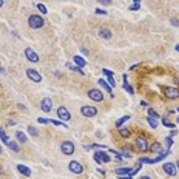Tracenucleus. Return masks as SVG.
I'll return each instance as SVG.
<instances>
[{
  "label": "nucleus",
  "instance_id": "nucleus-12",
  "mask_svg": "<svg viewBox=\"0 0 179 179\" xmlns=\"http://www.w3.org/2000/svg\"><path fill=\"white\" fill-rule=\"evenodd\" d=\"M56 113H57V117H59V119H62V121H65V122L71 119V114H70L68 108H65V107H59Z\"/></svg>",
  "mask_w": 179,
  "mask_h": 179
},
{
  "label": "nucleus",
  "instance_id": "nucleus-53",
  "mask_svg": "<svg viewBox=\"0 0 179 179\" xmlns=\"http://www.w3.org/2000/svg\"><path fill=\"white\" fill-rule=\"evenodd\" d=\"M175 165H176V168H178V170H179V159H178V161H176V162H175Z\"/></svg>",
  "mask_w": 179,
  "mask_h": 179
},
{
  "label": "nucleus",
  "instance_id": "nucleus-45",
  "mask_svg": "<svg viewBox=\"0 0 179 179\" xmlns=\"http://www.w3.org/2000/svg\"><path fill=\"white\" fill-rule=\"evenodd\" d=\"M122 79H124V84H128V77H127V74H124Z\"/></svg>",
  "mask_w": 179,
  "mask_h": 179
},
{
  "label": "nucleus",
  "instance_id": "nucleus-1",
  "mask_svg": "<svg viewBox=\"0 0 179 179\" xmlns=\"http://www.w3.org/2000/svg\"><path fill=\"white\" fill-rule=\"evenodd\" d=\"M28 25H30V28H33V30H40L45 25V20H44V17L39 16V14H31V16L28 17Z\"/></svg>",
  "mask_w": 179,
  "mask_h": 179
},
{
  "label": "nucleus",
  "instance_id": "nucleus-15",
  "mask_svg": "<svg viewBox=\"0 0 179 179\" xmlns=\"http://www.w3.org/2000/svg\"><path fill=\"white\" fill-rule=\"evenodd\" d=\"M17 172L19 173H22L23 176H31V170L28 168V167H25V165H22V164H17Z\"/></svg>",
  "mask_w": 179,
  "mask_h": 179
},
{
  "label": "nucleus",
  "instance_id": "nucleus-27",
  "mask_svg": "<svg viewBox=\"0 0 179 179\" xmlns=\"http://www.w3.org/2000/svg\"><path fill=\"white\" fill-rule=\"evenodd\" d=\"M108 151H110V153H111V154H114V158H116V159H117V162H122V154H121V153H119V151H116V150H114V148H110V150H108Z\"/></svg>",
  "mask_w": 179,
  "mask_h": 179
},
{
  "label": "nucleus",
  "instance_id": "nucleus-21",
  "mask_svg": "<svg viewBox=\"0 0 179 179\" xmlns=\"http://www.w3.org/2000/svg\"><path fill=\"white\" fill-rule=\"evenodd\" d=\"M130 117H131L130 114H125V116H122V117H121V119L116 122V127H117V128H121V127H122V125H124V124H125V122L130 119Z\"/></svg>",
  "mask_w": 179,
  "mask_h": 179
},
{
  "label": "nucleus",
  "instance_id": "nucleus-39",
  "mask_svg": "<svg viewBox=\"0 0 179 179\" xmlns=\"http://www.w3.org/2000/svg\"><path fill=\"white\" fill-rule=\"evenodd\" d=\"M140 8V3H133L131 6H130V11H137Z\"/></svg>",
  "mask_w": 179,
  "mask_h": 179
},
{
  "label": "nucleus",
  "instance_id": "nucleus-47",
  "mask_svg": "<svg viewBox=\"0 0 179 179\" xmlns=\"http://www.w3.org/2000/svg\"><path fill=\"white\" fill-rule=\"evenodd\" d=\"M97 172H99L102 176H105V170H102V168H97Z\"/></svg>",
  "mask_w": 179,
  "mask_h": 179
},
{
  "label": "nucleus",
  "instance_id": "nucleus-24",
  "mask_svg": "<svg viewBox=\"0 0 179 179\" xmlns=\"http://www.w3.org/2000/svg\"><path fill=\"white\" fill-rule=\"evenodd\" d=\"M0 139L3 140V144H6V145L9 144V137H8V134L5 133V130H3V128H0Z\"/></svg>",
  "mask_w": 179,
  "mask_h": 179
},
{
  "label": "nucleus",
  "instance_id": "nucleus-11",
  "mask_svg": "<svg viewBox=\"0 0 179 179\" xmlns=\"http://www.w3.org/2000/svg\"><path fill=\"white\" fill-rule=\"evenodd\" d=\"M40 110L45 113H49L53 110V99L51 97H44L40 100Z\"/></svg>",
  "mask_w": 179,
  "mask_h": 179
},
{
  "label": "nucleus",
  "instance_id": "nucleus-58",
  "mask_svg": "<svg viewBox=\"0 0 179 179\" xmlns=\"http://www.w3.org/2000/svg\"><path fill=\"white\" fill-rule=\"evenodd\" d=\"M134 3H140V0H133Z\"/></svg>",
  "mask_w": 179,
  "mask_h": 179
},
{
  "label": "nucleus",
  "instance_id": "nucleus-41",
  "mask_svg": "<svg viewBox=\"0 0 179 179\" xmlns=\"http://www.w3.org/2000/svg\"><path fill=\"white\" fill-rule=\"evenodd\" d=\"M37 122H39V124H49V119H45V117H39V119H37Z\"/></svg>",
  "mask_w": 179,
  "mask_h": 179
},
{
  "label": "nucleus",
  "instance_id": "nucleus-5",
  "mask_svg": "<svg viewBox=\"0 0 179 179\" xmlns=\"http://www.w3.org/2000/svg\"><path fill=\"white\" fill-rule=\"evenodd\" d=\"M68 168H70V172L74 173V175H82V173H84V165H82L79 161H71V162L68 164Z\"/></svg>",
  "mask_w": 179,
  "mask_h": 179
},
{
  "label": "nucleus",
  "instance_id": "nucleus-59",
  "mask_svg": "<svg viewBox=\"0 0 179 179\" xmlns=\"http://www.w3.org/2000/svg\"><path fill=\"white\" fill-rule=\"evenodd\" d=\"M2 151H3V150H2V147H0V154H2Z\"/></svg>",
  "mask_w": 179,
  "mask_h": 179
},
{
  "label": "nucleus",
  "instance_id": "nucleus-22",
  "mask_svg": "<svg viewBox=\"0 0 179 179\" xmlns=\"http://www.w3.org/2000/svg\"><path fill=\"white\" fill-rule=\"evenodd\" d=\"M97 84H99V85H100L103 90H107L108 93H113V88H111V87H110V85H108V84L103 80V79H99V80H97Z\"/></svg>",
  "mask_w": 179,
  "mask_h": 179
},
{
  "label": "nucleus",
  "instance_id": "nucleus-10",
  "mask_svg": "<svg viewBox=\"0 0 179 179\" xmlns=\"http://www.w3.org/2000/svg\"><path fill=\"white\" fill-rule=\"evenodd\" d=\"M162 168H164V172H165L168 176H176L178 168H176L175 162H164V164H162Z\"/></svg>",
  "mask_w": 179,
  "mask_h": 179
},
{
  "label": "nucleus",
  "instance_id": "nucleus-40",
  "mask_svg": "<svg viewBox=\"0 0 179 179\" xmlns=\"http://www.w3.org/2000/svg\"><path fill=\"white\" fill-rule=\"evenodd\" d=\"M102 74H105L107 77H108V76H114V74H113L110 70H107V68H103V70H102Z\"/></svg>",
  "mask_w": 179,
  "mask_h": 179
},
{
  "label": "nucleus",
  "instance_id": "nucleus-25",
  "mask_svg": "<svg viewBox=\"0 0 179 179\" xmlns=\"http://www.w3.org/2000/svg\"><path fill=\"white\" fill-rule=\"evenodd\" d=\"M119 134H121V137H125V139H127V137L130 136V130L125 128V127H121V128H119Z\"/></svg>",
  "mask_w": 179,
  "mask_h": 179
},
{
  "label": "nucleus",
  "instance_id": "nucleus-6",
  "mask_svg": "<svg viewBox=\"0 0 179 179\" xmlns=\"http://www.w3.org/2000/svg\"><path fill=\"white\" fill-rule=\"evenodd\" d=\"M94 161H96V164H108L110 161H111V158L105 153V151H96L94 153Z\"/></svg>",
  "mask_w": 179,
  "mask_h": 179
},
{
  "label": "nucleus",
  "instance_id": "nucleus-4",
  "mask_svg": "<svg viewBox=\"0 0 179 179\" xmlns=\"http://www.w3.org/2000/svg\"><path fill=\"white\" fill-rule=\"evenodd\" d=\"M87 94H88L90 99H91V100H94V102H103V93H102L100 90L90 88Z\"/></svg>",
  "mask_w": 179,
  "mask_h": 179
},
{
  "label": "nucleus",
  "instance_id": "nucleus-48",
  "mask_svg": "<svg viewBox=\"0 0 179 179\" xmlns=\"http://www.w3.org/2000/svg\"><path fill=\"white\" fill-rule=\"evenodd\" d=\"M121 179H133V176H130V175H127V176H121Z\"/></svg>",
  "mask_w": 179,
  "mask_h": 179
},
{
  "label": "nucleus",
  "instance_id": "nucleus-34",
  "mask_svg": "<svg viewBox=\"0 0 179 179\" xmlns=\"http://www.w3.org/2000/svg\"><path fill=\"white\" fill-rule=\"evenodd\" d=\"M108 85L113 88V87H116V80H114V77L113 76H108Z\"/></svg>",
  "mask_w": 179,
  "mask_h": 179
},
{
  "label": "nucleus",
  "instance_id": "nucleus-55",
  "mask_svg": "<svg viewBox=\"0 0 179 179\" xmlns=\"http://www.w3.org/2000/svg\"><path fill=\"white\" fill-rule=\"evenodd\" d=\"M175 84H176V85H179V79H176V77H175Z\"/></svg>",
  "mask_w": 179,
  "mask_h": 179
},
{
  "label": "nucleus",
  "instance_id": "nucleus-9",
  "mask_svg": "<svg viewBox=\"0 0 179 179\" xmlns=\"http://www.w3.org/2000/svg\"><path fill=\"white\" fill-rule=\"evenodd\" d=\"M26 76L30 77V80H33V82H36V84L42 82V74H40L39 71L33 70V68H28V70H26Z\"/></svg>",
  "mask_w": 179,
  "mask_h": 179
},
{
  "label": "nucleus",
  "instance_id": "nucleus-8",
  "mask_svg": "<svg viewBox=\"0 0 179 179\" xmlns=\"http://www.w3.org/2000/svg\"><path fill=\"white\" fill-rule=\"evenodd\" d=\"M164 96L167 99H178L179 97V90L176 87H165L164 88Z\"/></svg>",
  "mask_w": 179,
  "mask_h": 179
},
{
  "label": "nucleus",
  "instance_id": "nucleus-26",
  "mask_svg": "<svg viewBox=\"0 0 179 179\" xmlns=\"http://www.w3.org/2000/svg\"><path fill=\"white\" fill-rule=\"evenodd\" d=\"M49 124L56 125V127H63V128H68V125L65 122H60V121H54V119H49Z\"/></svg>",
  "mask_w": 179,
  "mask_h": 179
},
{
  "label": "nucleus",
  "instance_id": "nucleus-52",
  "mask_svg": "<svg viewBox=\"0 0 179 179\" xmlns=\"http://www.w3.org/2000/svg\"><path fill=\"white\" fill-rule=\"evenodd\" d=\"M5 73H6V71H5V68H2V67H0V74H5Z\"/></svg>",
  "mask_w": 179,
  "mask_h": 179
},
{
  "label": "nucleus",
  "instance_id": "nucleus-56",
  "mask_svg": "<svg viewBox=\"0 0 179 179\" xmlns=\"http://www.w3.org/2000/svg\"><path fill=\"white\" fill-rule=\"evenodd\" d=\"M175 49H176V53H179V45H176V48H175Z\"/></svg>",
  "mask_w": 179,
  "mask_h": 179
},
{
  "label": "nucleus",
  "instance_id": "nucleus-30",
  "mask_svg": "<svg viewBox=\"0 0 179 179\" xmlns=\"http://www.w3.org/2000/svg\"><path fill=\"white\" fill-rule=\"evenodd\" d=\"M148 116H150V117H153V119H159V114H158V113H156L151 107L148 108Z\"/></svg>",
  "mask_w": 179,
  "mask_h": 179
},
{
  "label": "nucleus",
  "instance_id": "nucleus-17",
  "mask_svg": "<svg viewBox=\"0 0 179 179\" xmlns=\"http://www.w3.org/2000/svg\"><path fill=\"white\" fill-rule=\"evenodd\" d=\"M73 62H74V63H76V65H77L79 68H84V67L87 65L85 59H82L80 56H74V57H73Z\"/></svg>",
  "mask_w": 179,
  "mask_h": 179
},
{
  "label": "nucleus",
  "instance_id": "nucleus-2",
  "mask_svg": "<svg viewBox=\"0 0 179 179\" xmlns=\"http://www.w3.org/2000/svg\"><path fill=\"white\" fill-rule=\"evenodd\" d=\"M134 145H136V148H137L139 151H142V153H147V151H148V142H147V139H145L144 136H137V137L134 139Z\"/></svg>",
  "mask_w": 179,
  "mask_h": 179
},
{
  "label": "nucleus",
  "instance_id": "nucleus-20",
  "mask_svg": "<svg viewBox=\"0 0 179 179\" xmlns=\"http://www.w3.org/2000/svg\"><path fill=\"white\" fill-rule=\"evenodd\" d=\"M8 148H9L11 151H14V153H19V151H20V147H19V144H17L16 140H9Z\"/></svg>",
  "mask_w": 179,
  "mask_h": 179
},
{
  "label": "nucleus",
  "instance_id": "nucleus-60",
  "mask_svg": "<svg viewBox=\"0 0 179 179\" xmlns=\"http://www.w3.org/2000/svg\"><path fill=\"white\" fill-rule=\"evenodd\" d=\"M178 122H179V119H178Z\"/></svg>",
  "mask_w": 179,
  "mask_h": 179
},
{
  "label": "nucleus",
  "instance_id": "nucleus-19",
  "mask_svg": "<svg viewBox=\"0 0 179 179\" xmlns=\"http://www.w3.org/2000/svg\"><path fill=\"white\" fill-rule=\"evenodd\" d=\"M16 139L20 142V144H25L28 140V136L23 133V131H16Z\"/></svg>",
  "mask_w": 179,
  "mask_h": 179
},
{
  "label": "nucleus",
  "instance_id": "nucleus-28",
  "mask_svg": "<svg viewBox=\"0 0 179 179\" xmlns=\"http://www.w3.org/2000/svg\"><path fill=\"white\" fill-rule=\"evenodd\" d=\"M147 122H148V125L151 127V128H158V121L156 119H153V117H147Z\"/></svg>",
  "mask_w": 179,
  "mask_h": 179
},
{
  "label": "nucleus",
  "instance_id": "nucleus-32",
  "mask_svg": "<svg viewBox=\"0 0 179 179\" xmlns=\"http://www.w3.org/2000/svg\"><path fill=\"white\" fill-rule=\"evenodd\" d=\"M162 124H164V127H168V128H175V127H176L175 124L168 122V121H167V117H164V119H162Z\"/></svg>",
  "mask_w": 179,
  "mask_h": 179
},
{
  "label": "nucleus",
  "instance_id": "nucleus-18",
  "mask_svg": "<svg viewBox=\"0 0 179 179\" xmlns=\"http://www.w3.org/2000/svg\"><path fill=\"white\" fill-rule=\"evenodd\" d=\"M65 65H67V67H68V68H70L71 71H76L77 74L84 76V70H82V68H79L77 65H74V63H71V62H68V63H65Z\"/></svg>",
  "mask_w": 179,
  "mask_h": 179
},
{
  "label": "nucleus",
  "instance_id": "nucleus-14",
  "mask_svg": "<svg viewBox=\"0 0 179 179\" xmlns=\"http://www.w3.org/2000/svg\"><path fill=\"white\" fill-rule=\"evenodd\" d=\"M148 150H150V151H153V153L161 154V153H162V145H161L159 142H153L151 145H148Z\"/></svg>",
  "mask_w": 179,
  "mask_h": 179
},
{
  "label": "nucleus",
  "instance_id": "nucleus-29",
  "mask_svg": "<svg viewBox=\"0 0 179 179\" xmlns=\"http://www.w3.org/2000/svg\"><path fill=\"white\" fill-rule=\"evenodd\" d=\"M28 133L31 134V136H39V131H37V128L36 127H31V125H28Z\"/></svg>",
  "mask_w": 179,
  "mask_h": 179
},
{
  "label": "nucleus",
  "instance_id": "nucleus-44",
  "mask_svg": "<svg viewBox=\"0 0 179 179\" xmlns=\"http://www.w3.org/2000/svg\"><path fill=\"white\" fill-rule=\"evenodd\" d=\"M178 134V130H175V128H172V131H170V136L173 137V136H176Z\"/></svg>",
  "mask_w": 179,
  "mask_h": 179
},
{
  "label": "nucleus",
  "instance_id": "nucleus-7",
  "mask_svg": "<svg viewBox=\"0 0 179 179\" xmlns=\"http://www.w3.org/2000/svg\"><path fill=\"white\" fill-rule=\"evenodd\" d=\"M80 114H82V116H85V117H94V116L97 114V110H96V107L84 105V107L80 108Z\"/></svg>",
  "mask_w": 179,
  "mask_h": 179
},
{
  "label": "nucleus",
  "instance_id": "nucleus-46",
  "mask_svg": "<svg viewBox=\"0 0 179 179\" xmlns=\"http://www.w3.org/2000/svg\"><path fill=\"white\" fill-rule=\"evenodd\" d=\"M82 54H84V56H88L90 53H88V49H85V48H82Z\"/></svg>",
  "mask_w": 179,
  "mask_h": 179
},
{
  "label": "nucleus",
  "instance_id": "nucleus-54",
  "mask_svg": "<svg viewBox=\"0 0 179 179\" xmlns=\"http://www.w3.org/2000/svg\"><path fill=\"white\" fill-rule=\"evenodd\" d=\"M139 179H151V178H150V176H140Z\"/></svg>",
  "mask_w": 179,
  "mask_h": 179
},
{
  "label": "nucleus",
  "instance_id": "nucleus-36",
  "mask_svg": "<svg viewBox=\"0 0 179 179\" xmlns=\"http://www.w3.org/2000/svg\"><path fill=\"white\" fill-rule=\"evenodd\" d=\"M124 88L128 91V94H134V90H133V87H131V85H128V84H124Z\"/></svg>",
  "mask_w": 179,
  "mask_h": 179
},
{
  "label": "nucleus",
  "instance_id": "nucleus-57",
  "mask_svg": "<svg viewBox=\"0 0 179 179\" xmlns=\"http://www.w3.org/2000/svg\"><path fill=\"white\" fill-rule=\"evenodd\" d=\"M3 3H5V2H3V0H0V8L3 6Z\"/></svg>",
  "mask_w": 179,
  "mask_h": 179
},
{
  "label": "nucleus",
  "instance_id": "nucleus-33",
  "mask_svg": "<svg viewBox=\"0 0 179 179\" xmlns=\"http://www.w3.org/2000/svg\"><path fill=\"white\" fill-rule=\"evenodd\" d=\"M36 6H37V9H39L42 14H46V11H48V9H46V6H45V5H42V3H37Z\"/></svg>",
  "mask_w": 179,
  "mask_h": 179
},
{
  "label": "nucleus",
  "instance_id": "nucleus-49",
  "mask_svg": "<svg viewBox=\"0 0 179 179\" xmlns=\"http://www.w3.org/2000/svg\"><path fill=\"white\" fill-rule=\"evenodd\" d=\"M8 124H9V125H11V127H14V125H16V121H12V119H11V121H9V122H8Z\"/></svg>",
  "mask_w": 179,
  "mask_h": 179
},
{
  "label": "nucleus",
  "instance_id": "nucleus-3",
  "mask_svg": "<svg viewBox=\"0 0 179 179\" xmlns=\"http://www.w3.org/2000/svg\"><path fill=\"white\" fill-rule=\"evenodd\" d=\"M60 151H62L65 156H71V154L76 151V147H74V144H73L71 140H65V142H62V145H60Z\"/></svg>",
  "mask_w": 179,
  "mask_h": 179
},
{
  "label": "nucleus",
  "instance_id": "nucleus-51",
  "mask_svg": "<svg viewBox=\"0 0 179 179\" xmlns=\"http://www.w3.org/2000/svg\"><path fill=\"white\" fill-rule=\"evenodd\" d=\"M140 105H142V107H148V103H147L145 100H142V102H140Z\"/></svg>",
  "mask_w": 179,
  "mask_h": 179
},
{
  "label": "nucleus",
  "instance_id": "nucleus-50",
  "mask_svg": "<svg viewBox=\"0 0 179 179\" xmlns=\"http://www.w3.org/2000/svg\"><path fill=\"white\" fill-rule=\"evenodd\" d=\"M137 67H139V63H134V65H131V68H130V70H136Z\"/></svg>",
  "mask_w": 179,
  "mask_h": 179
},
{
  "label": "nucleus",
  "instance_id": "nucleus-35",
  "mask_svg": "<svg viewBox=\"0 0 179 179\" xmlns=\"http://www.w3.org/2000/svg\"><path fill=\"white\" fill-rule=\"evenodd\" d=\"M121 154H122V158H128V159H130V158H131V153H130V151H128V150H127V148H124V150H122V153H121Z\"/></svg>",
  "mask_w": 179,
  "mask_h": 179
},
{
  "label": "nucleus",
  "instance_id": "nucleus-16",
  "mask_svg": "<svg viewBox=\"0 0 179 179\" xmlns=\"http://www.w3.org/2000/svg\"><path fill=\"white\" fill-rule=\"evenodd\" d=\"M99 36L102 39H105V40H110L111 39V31L107 30V28H102V30H99Z\"/></svg>",
  "mask_w": 179,
  "mask_h": 179
},
{
  "label": "nucleus",
  "instance_id": "nucleus-38",
  "mask_svg": "<svg viewBox=\"0 0 179 179\" xmlns=\"http://www.w3.org/2000/svg\"><path fill=\"white\" fill-rule=\"evenodd\" d=\"M165 142H167V147H172V145H173V137H172V136H167V137H165Z\"/></svg>",
  "mask_w": 179,
  "mask_h": 179
},
{
  "label": "nucleus",
  "instance_id": "nucleus-31",
  "mask_svg": "<svg viewBox=\"0 0 179 179\" xmlns=\"http://www.w3.org/2000/svg\"><path fill=\"white\" fill-rule=\"evenodd\" d=\"M139 164H154V159H148V158H140Z\"/></svg>",
  "mask_w": 179,
  "mask_h": 179
},
{
  "label": "nucleus",
  "instance_id": "nucleus-42",
  "mask_svg": "<svg viewBox=\"0 0 179 179\" xmlns=\"http://www.w3.org/2000/svg\"><path fill=\"white\" fill-rule=\"evenodd\" d=\"M94 12H96V14H102V16H107V11H105V9H100V8H97Z\"/></svg>",
  "mask_w": 179,
  "mask_h": 179
},
{
  "label": "nucleus",
  "instance_id": "nucleus-43",
  "mask_svg": "<svg viewBox=\"0 0 179 179\" xmlns=\"http://www.w3.org/2000/svg\"><path fill=\"white\" fill-rule=\"evenodd\" d=\"M170 23H172L173 26H176V28H179V20H178V19H172V20H170Z\"/></svg>",
  "mask_w": 179,
  "mask_h": 179
},
{
  "label": "nucleus",
  "instance_id": "nucleus-13",
  "mask_svg": "<svg viewBox=\"0 0 179 179\" xmlns=\"http://www.w3.org/2000/svg\"><path fill=\"white\" fill-rule=\"evenodd\" d=\"M25 57H26L30 62H33V63L39 62V54H37L34 49H31V48H26V49H25Z\"/></svg>",
  "mask_w": 179,
  "mask_h": 179
},
{
  "label": "nucleus",
  "instance_id": "nucleus-37",
  "mask_svg": "<svg viewBox=\"0 0 179 179\" xmlns=\"http://www.w3.org/2000/svg\"><path fill=\"white\" fill-rule=\"evenodd\" d=\"M100 5H103V6H108V5H113V0H97Z\"/></svg>",
  "mask_w": 179,
  "mask_h": 179
},
{
  "label": "nucleus",
  "instance_id": "nucleus-23",
  "mask_svg": "<svg viewBox=\"0 0 179 179\" xmlns=\"http://www.w3.org/2000/svg\"><path fill=\"white\" fill-rule=\"evenodd\" d=\"M114 173H116L117 176H119V175H130V173H131V168H128V167H127V168H116Z\"/></svg>",
  "mask_w": 179,
  "mask_h": 179
}]
</instances>
